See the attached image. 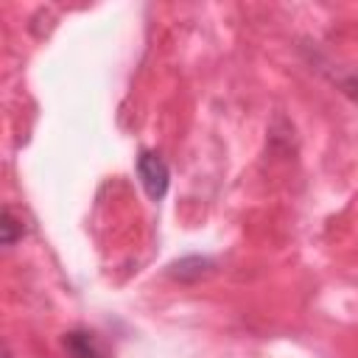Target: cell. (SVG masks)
Instances as JSON below:
<instances>
[{
  "label": "cell",
  "instance_id": "3",
  "mask_svg": "<svg viewBox=\"0 0 358 358\" xmlns=\"http://www.w3.org/2000/svg\"><path fill=\"white\" fill-rule=\"evenodd\" d=\"M210 268H213V260L193 255V257H182L179 263H173L171 266V277L182 280V282H193V280H201Z\"/></svg>",
  "mask_w": 358,
  "mask_h": 358
},
{
  "label": "cell",
  "instance_id": "4",
  "mask_svg": "<svg viewBox=\"0 0 358 358\" xmlns=\"http://www.w3.org/2000/svg\"><path fill=\"white\" fill-rule=\"evenodd\" d=\"M0 229H3V243H6V246H11L17 238H22V227H20V221L14 218V210H11V207L3 210V224H0Z\"/></svg>",
  "mask_w": 358,
  "mask_h": 358
},
{
  "label": "cell",
  "instance_id": "1",
  "mask_svg": "<svg viewBox=\"0 0 358 358\" xmlns=\"http://www.w3.org/2000/svg\"><path fill=\"white\" fill-rule=\"evenodd\" d=\"M137 179L151 201H162L168 193V185H171V171L157 151L143 148L137 154Z\"/></svg>",
  "mask_w": 358,
  "mask_h": 358
},
{
  "label": "cell",
  "instance_id": "2",
  "mask_svg": "<svg viewBox=\"0 0 358 358\" xmlns=\"http://www.w3.org/2000/svg\"><path fill=\"white\" fill-rule=\"evenodd\" d=\"M64 350L70 358H106V350L101 347L98 336L92 330H70L64 336Z\"/></svg>",
  "mask_w": 358,
  "mask_h": 358
}]
</instances>
